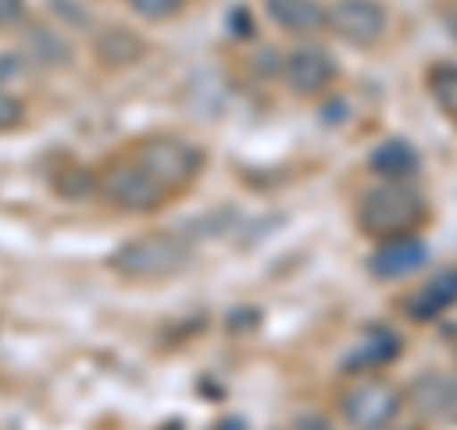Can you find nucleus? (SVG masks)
I'll return each instance as SVG.
<instances>
[{
  "instance_id": "nucleus-1",
  "label": "nucleus",
  "mask_w": 457,
  "mask_h": 430,
  "mask_svg": "<svg viewBox=\"0 0 457 430\" xmlns=\"http://www.w3.org/2000/svg\"><path fill=\"white\" fill-rule=\"evenodd\" d=\"M191 244L176 233H137L107 255V267L126 282H171L191 267Z\"/></svg>"
},
{
  "instance_id": "nucleus-2",
  "label": "nucleus",
  "mask_w": 457,
  "mask_h": 430,
  "mask_svg": "<svg viewBox=\"0 0 457 430\" xmlns=\"http://www.w3.org/2000/svg\"><path fill=\"white\" fill-rule=\"evenodd\" d=\"M423 213H427L423 194L408 179H381L359 198L354 218H359V228L366 236L381 244L393 236H411L416 225L423 221Z\"/></svg>"
},
{
  "instance_id": "nucleus-3",
  "label": "nucleus",
  "mask_w": 457,
  "mask_h": 430,
  "mask_svg": "<svg viewBox=\"0 0 457 430\" xmlns=\"http://www.w3.org/2000/svg\"><path fill=\"white\" fill-rule=\"evenodd\" d=\"M130 156L149 171V176L168 187L171 194L176 191H187L191 183L203 176L206 168V153L195 145L187 137H176V134H149L130 145Z\"/></svg>"
},
{
  "instance_id": "nucleus-4",
  "label": "nucleus",
  "mask_w": 457,
  "mask_h": 430,
  "mask_svg": "<svg viewBox=\"0 0 457 430\" xmlns=\"http://www.w3.org/2000/svg\"><path fill=\"white\" fill-rule=\"evenodd\" d=\"M96 191L104 194V203L122 210V213H156L171 203V191L161 187L145 168H141L130 153L111 161L96 176Z\"/></svg>"
},
{
  "instance_id": "nucleus-5",
  "label": "nucleus",
  "mask_w": 457,
  "mask_h": 430,
  "mask_svg": "<svg viewBox=\"0 0 457 430\" xmlns=\"http://www.w3.org/2000/svg\"><path fill=\"white\" fill-rule=\"evenodd\" d=\"M400 408H404V393L385 377H362L339 396V415L351 430H378L396 423Z\"/></svg>"
},
{
  "instance_id": "nucleus-6",
  "label": "nucleus",
  "mask_w": 457,
  "mask_h": 430,
  "mask_svg": "<svg viewBox=\"0 0 457 430\" xmlns=\"http://www.w3.org/2000/svg\"><path fill=\"white\" fill-rule=\"evenodd\" d=\"M328 31L354 50H374L389 31V12L381 0H332L328 4Z\"/></svg>"
},
{
  "instance_id": "nucleus-7",
  "label": "nucleus",
  "mask_w": 457,
  "mask_h": 430,
  "mask_svg": "<svg viewBox=\"0 0 457 430\" xmlns=\"http://www.w3.org/2000/svg\"><path fill=\"white\" fill-rule=\"evenodd\" d=\"M282 80H286V88L302 99L324 95L339 80V62L324 46L305 42V46H297L282 57Z\"/></svg>"
},
{
  "instance_id": "nucleus-8",
  "label": "nucleus",
  "mask_w": 457,
  "mask_h": 430,
  "mask_svg": "<svg viewBox=\"0 0 457 430\" xmlns=\"http://www.w3.org/2000/svg\"><path fill=\"white\" fill-rule=\"evenodd\" d=\"M427 263V244L411 233V236H393V240H381L378 252L370 255V275L381 278V282H396V278H408Z\"/></svg>"
},
{
  "instance_id": "nucleus-9",
  "label": "nucleus",
  "mask_w": 457,
  "mask_h": 430,
  "mask_svg": "<svg viewBox=\"0 0 457 430\" xmlns=\"http://www.w3.org/2000/svg\"><path fill=\"white\" fill-rule=\"evenodd\" d=\"M270 23L294 38H312L328 27V4L320 0H263Z\"/></svg>"
},
{
  "instance_id": "nucleus-10",
  "label": "nucleus",
  "mask_w": 457,
  "mask_h": 430,
  "mask_svg": "<svg viewBox=\"0 0 457 430\" xmlns=\"http://www.w3.org/2000/svg\"><path fill=\"white\" fill-rule=\"evenodd\" d=\"M396 354H400L396 332H389V327H374V332H366L359 339V347L343 358V374H374V369L396 362Z\"/></svg>"
},
{
  "instance_id": "nucleus-11",
  "label": "nucleus",
  "mask_w": 457,
  "mask_h": 430,
  "mask_svg": "<svg viewBox=\"0 0 457 430\" xmlns=\"http://www.w3.org/2000/svg\"><path fill=\"white\" fill-rule=\"evenodd\" d=\"M453 305H457V267H446V270H438V275H431L420 285V294L408 301V317L435 320Z\"/></svg>"
},
{
  "instance_id": "nucleus-12",
  "label": "nucleus",
  "mask_w": 457,
  "mask_h": 430,
  "mask_svg": "<svg viewBox=\"0 0 457 430\" xmlns=\"http://www.w3.org/2000/svg\"><path fill=\"white\" fill-rule=\"evenodd\" d=\"M411 404H416L427 419H446L457 415V381L442 374H423L411 385Z\"/></svg>"
},
{
  "instance_id": "nucleus-13",
  "label": "nucleus",
  "mask_w": 457,
  "mask_h": 430,
  "mask_svg": "<svg viewBox=\"0 0 457 430\" xmlns=\"http://www.w3.org/2000/svg\"><path fill=\"white\" fill-rule=\"evenodd\" d=\"M370 171L381 179H411L420 171V153L411 141H381V145L370 153Z\"/></svg>"
},
{
  "instance_id": "nucleus-14",
  "label": "nucleus",
  "mask_w": 457,
  "mask_h": 430,
  "mask_svg": "<svg viewBox=\"0 0 457 430\" xmlns=\"http://www.w3.org/2000/svg\"><path fill=\"white\" fill-rule=\"evenodd\" d=\"M141 54H145V42L134 31H126V27H111V31L96 38V57L104 65H134Z\"/></svg>"
},
{
  "instance_id": "nucleus-15",
  "label": "nucleus",
  "mask_w": 457,
  "mask_h": 430,
  "mask_svg": "<svg viewBox=\"0 0 457 430\" xmlns=\"http://www.w3.org/2000/svg\"><path fill=\"white\" fill-rule=\"evenodd\" d=\"M427 80H431V95L438 111L457 122V65H435Z\"/></svg>"
},
{
  "instance_id": "nucleus-16",
  "label": "nucleus",
  "mask_w": 457,
  "mask_h": 430,
  "mask_svg": "<svg viewBox=\"0 0 457 430\" xmlns=\"http://www.w3.org/2000/svg\"><path fill=\"white\" fill-rule=\"evenodd\" d=\"M191 0H126V8L134 12L137 20H145V23H168V20H176L187 12Z\"/></svg>"
},
{
  "instance_id": "nucleus-17",
  "label": "nucleus",
  "mask_w": 457,
  "mask_h": 430,
  "mask_svg": "<svg viewBox=\"0 0 457 430\" xmlns=\"http://www.w3.org/2000/svg\"><path fill=\"white\" fill-rule=\"evenodd\" d=\"M27 122V107H23V99L8 88L4 80H0V134H12V130H20V126Z\"/></svg>"
},
{
  "instance_id": "nucleus-18",
  "label": "nucleus",
  "mask_w": 457,
  "mask_h": 430,
  "mask_svg": "<svg viewBox=\"0 0 457 430\" xmlns=\"http://www.w3.org/2000/svg\"><path fill=\"white\" fill-rule=\"evenodd\" d=\"M27 20V0H0V31H12Z\"/></svg>"
},
{
  "instance_id": "nucleus-19",
  "label": "nucleus",
  "mask_w": 457,
  "mask_h": 430,
  "mask_svg": "<svg viewBox=\"0 0 457 430\" xmlns=\"http://www.w3.org/2000/svg\"><path fill=\"white\" fill-rule=\"evenodd\" d=\"M294 430H332V423L320 419V415H302V419L294 423Z\"/></svg>"
},
{
  "instance_id": "nucleus-20",
  "label": "nucleus",
  "mask_w": 457,
  "mask_h": 430,
  "mask_svg": "<svg viewBox=\"0 0 457 430\" xmlns=\"http://www.w3.org/2000/svg\"><path fill=\"white\" fill-rule=\"evenodd\" d=\"M446 27H450V35L457 38V8H450V16H446Z\"/></svg>"
},
{
  "instance_id": "nucleus-21",
  "label": "nucleus",
  "mask_w": 457,
  "mask_h": 430,
  "mask_svg": "<svg viewBox=\"0 0 457 430\" xmlns=\"http://www.w3.org/2000/svg\"><path fill=\"white\" fill-rule=\"evenodd\" d=\"M378 430H408V426H396V423H389V426H378Z\"/></svg>"
}]
</instances>
